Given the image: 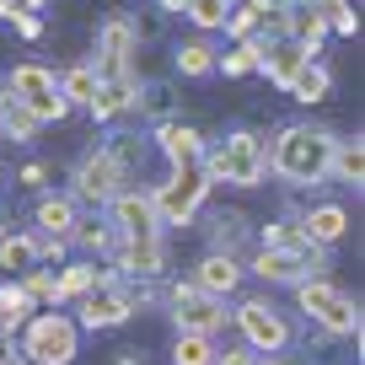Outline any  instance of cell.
I'll list each match as a JSON object with an SVG mask.
<instances>
[{
	"label": "cell",
	"instance_id": "obj_4",
	"mask_svg": "<svg viewBox=\"0 0 365 365\" xmlns=\"http://www.w3.org/2000/svg\"><path fill=\"white\" fill-rule=\"evenodd\" d=\"M296 307L307 312V322H317L322 333H339V339H349V333H354V344H360V307H354L339 285H328L322 274L296 285Z\"/></svg>",
	"mask_w": 365,
	"mask_h": 365
},
{
	"label": "cell",
	"instance_id": "obj_39",
	"mask_svg": "<svg viewBox=\"0 0 365 365\" xmlns=\"http://www.w3.org/2000/svg\"><path fill=\"white\" fill-rule=\"evenodd\" d=\"M43 178H48V167H38V161L22 167V188H43Z\"/></svg>",
	"mask_w": 365,
	"mask_h": 365
},
{
	"label": "cell",
	"instance_id": "obj_16",
	"mask_svg": "<svg viewBox=\"0 0 365 365\" xmlns=\"http://www.w3.org/2000/svg\"><path fill=\"white\" fill-rule=\"evenodd\" d=\"M344 231H349V210L344 205H317L301 215V237L317 242V247H333V242H344Z\"/></svg>",
	"mask_w": 365,
	"mask_h": 365
},
{
	"label": "cell",
	"instance_id": "obj_32",
	"mask_svg": "<svg viewBox=\"0 0 365 365\" xmlns=\"http://www.w3.org/2000/svg\"><path fill=\"white\" fill-rule=\"evenodd\" d=\"M226 0H188V6H182V16H188V22L199 27V33H215V27H226Z\"/></svg>",
	"mask_w": 365,
	"mask_h": 365
},
{
	"label": "cell",
	"instance_id": "obj_40",
	"mask_svg": "<svg viewBox=\"0 0 365 365\" xmlns=\"http://www.w3.org/2000/svg\"><path fill=\"white\" fill-rule=\"evenodd\" d=\"M16 11H22L16 0H0V22H16Z\"/></svg>",
	"mask_w": 365,
	"mask_h": 365
},
{
	"label": "cell",
	"instance_id": "obj_7",
	"mask_svg": "<svg viewBox=\"0 0 365 365\" xmlns=\"http://www.w3.org/2000/svg\"><path fill=\"white\" fill-rule=\"evenodd\" d=\"M328 269V247L317 242H296V247H258L252 274L269 279V285H301V279H317Z\"/></svg>",
	"mask_w": 365,
	"mask_h": 365
},
{
	"label": "cell",
	"instance_id": "obj_6",
	"mask_svg": "<svg viewBox=\"0 0 365 365\" xmlns=\"http://www.w3.org/2000/svg\"><path fill=\"white\" fill-rule=\"evenodd\" d=\"M210 188H215V182H210L199 167H172V178L161 182V188H150L156 220H161V226H188V220H194L199 210H205Z\"/></svg>",
	"mask_w": 365,
	"mask_h": 365
},
{
	"label": "cell",
	"instance_id": "obj_42",
	"mask_svg": "<svg viewBox=\"0 0 365 365\" xmlns=\"http://www.w3.org/2000/svg\"><path fill=\"white\" fill-rule=\"evenodd\" d=\"M16 6H22V11H43L48 0H16Z\"/></svg>",
	"mask_w": 365,
	"mask_h": 365
},
{
	"label": "cell",
	"instance_id": "obj_43",
	"mask_svg": "<svg viewBox=\"0 0 365 365\" xmlns=\"http://www.w3.org/2000/svg\"><path fill=\"white\" fill-rule=\"evenodd\" d=\"M118 365H140V360H135V354H118Z\"/></svg>",
	"mask_w": 365,
	"mask_h": 365
},
{
	"label": "cell",
	"instance_id": "obj_34",
	"mask_svg": "<svg viewBox=\"0 0 365 365\" xmlns=\"http://www.w3.org/2000/svg\"><path fill=\"white\" fill-rule=\"evenodd\" d=\"M296 242H307L296 215H279V220H269V226H263V247H296Z\"/></svg>",
	"mask_w": 365,
	"mask_h": 365
},
{
	"label": "cell",
	"instance_id": "obj_25",
	"mask_svg": "<svg viewBox=\"0 0 365 365\" xmlns=\"http://www.w3.org/2000/svg\"><path fill=\"white\" fill-rule=\"evenodd\" d=\"M172 65H178V76H188V81H199V76H215V48H210L205 38H188V43H178Z\"/></svg>",
	"mask_w": 365,
	"mask_h": 365
},
{
	"label": "cell",
	"instance_id": "obj_26",
	"mask_svg": "<svg viewBox=\"0 0 365 365\" xmlns=\"http://www.w3.org/2000/svg\"><path fill=\"white\" fill-rule=\"evenodd\" d=\"M27 317H33V301H27L22 279H6L0 285V333H16Z\"/></svg>",
	"mask_w": 365,
	"mask_h": 365
},
{
	"label": "cell",
	"instance_id": "obj_20",
	"mask_svg": "<svg viewBox=\"0 0 365 365\" xmlns=\"http://www.w3.org/2000/svg\"><path fill=\"white\" fill-rule=\"evenodd\" d=\"M33 220H38V231L70 242V226H76L81 215H76V199H70V194H43V199H38V210H33Z\"/></svg>",
	"mask_w": 365,
	"mask_h": 365
},
{
	"label": "cell",
	"instance_id": "obj_1",
	"mask_svg": "<svg viewBox=\"0 0 365 365\" xmlns=\"http://www.w3.org/2000/svg\"><path fill=\"white\" fill-rule=\"evenodd\" d=\"M328 156H333V135L312 124H285L274 135V145H263V167L290 188H317L328 182Z\"/></svg>",
	"mask_w": 365,
	"mask_h": 365
},
{
	"label": "cell",
	"instance_id": "obj_36",
	"mask_svg": "<svg viewBox=\"0 0 365 365\" xmlns=\"http://www.w3.org/2000/svg\"><path fill=\"white\" fill-rule=\"evenodd\" d=\"M16 33H22V38H38V33H43V16H38V11H16Z\"/></svg>",
	"mask_w": 365,
	"mask_h": 365
},
{
	"label": "cell",
	"instance_id": "obj_27",
	"mask_svg": "<svg viewBox=\"0 0 365 365\" xmlns=\"http://www.w3.org/2000/svg\"><path fill=\"white\" fill-rule=\"evenodd\" d=\"M258 59H263V38H242L226 54H215V70H226V76H258Z\"/></svg>",
	"mask_w": 365,
	"mask_h": 365
},
{
	"label": "cell",
	"instance_id": "obj_9",
	"mask_svg": "<svg viewBox=\"0 0 365 365\" xmlns=\"http://www.w3.org/2000/svg\"><path fill=\"white\" fill-rule=\"evenodd\" d=\"M161 301H167V317L178 322V333H210V339H215V333L226 328V301L205 296L194 279L167 285V290H161Z\"/></svg>",
	"mask_w": 365,
	"mask_h": 365
},
{
	"label": "cell",
	"instance_id": "obj_5",
	"mask_svg": "<svg viewBox=\"0 0 365 365\" xmlns=\"http://www.w3.org/2000/svg\"><path fill=\"white\" fill-rule=\"evenodd\" d=\"M0 86L11 91L38 124H59V118L70 113V103L59 97V76H54V70H43V65H33V59H27V65H11L6 76H0Z\"/></svg>",
	"mask_w": 365,
	"mask_h": 365
},
{
	"label": "cell",
	"instance_id": "obj_30",
	"mask_svg": "<svg viewBox=\"0 0 365 365\" xmlns=\"http://www.w3.org/2000/svg\"><path fill=\"white\" fill-rule=\"evenodd\" d=\"M242 237H247V215H237V210H220V215L210 220V242H215L210 252H231V258H237Z\"/></svg>",
	"mask_w": 365,
	"mask_h": 365
},
{
	"label": "cell",
	"instance_id": "obj_10",
	"mask_svg": "<svg viewBox=\"0 0 365 365\" xmlns=\"http://www.w3.org/2000/svg\"><path fill=\"white\" fill-rule=\"evenodd\" d=\"M231 317H237V328H242V339H247L252 354H279L290 344V322L269 296H247Z\"/></svg>",
	"mask_w": 365,
	"mask_h": 365
},
{
	"label": "cell",
	"instance_id": "obj_24",
	"mask_svg": "<svg viewBox=\"0 0 365 365\" xmlns=\"http://www.w3.org/2000/svg\"><path fill=\"white\" fill-rule=\"evenodd\" d=\"M0 129H6V135H11L16 145H27V140H38V129H43V124H38V118L27 113L22 103H16L11 91L0 86Z\"/></svg>",
	"mask_w": 365,
	"mask_h": 365
},
{
	"label": "cell",
	"instance_id": "obj_28",
	"mask_svg": "<svg viewBox=\"0 0 365 365\" xmlns=\"http://www.w3.org/2000/svg\"><path fill=\"white\" fill-rule=\"evenodd\" d=\"M59 97H65L70 108H91V97H97V70L91 65H70L65 76H59Z\"/></svg>",
	"mask_w": 365,
	"mask_h": 365
},
{
	"label": "cell",
	"instance_id": "obj_3",
	"mask_svg": "<svg viewBox=\"0 0 365 365\" xmlns=\"http://www.w3.org/2000/svg\"><path fill=\"white\" fill-rule=\"evenodd\" d=\"M22 344H16V354H22L27 365H76L81 354V328L76 317H65V312H33V317L22 322Z\"/></svg>",
	"mask_w": 365,
	"mask_h": 365
},
{
	"label": "cell",
	"instance_id": "obj_38",
	"mask_svg": "<svg viewBox=\"0 0 365 365\" xmlns=\"http://www.w3.org/2000/svg\"><path fill=\"white\" fill-rule=\"evenodd\" d=\"M328 33H344V38H354V33H360V16H354V11L333 16V22H328Z\"/></svg>",
	"mask_w": 365,
	"mask_h": 365
},
{
	"label": "cell",
	"instance_id": "obj_31",
	"mask_svg": "<svg viewBox=\"0 0 365 365\" xmlns=\"http://www.w3.org/2000/svg\"><path fill=\"white\" fill-rule=\"evenodd\" d=\"M103 145H108V156H113L118 167L129 172V178H135V172L145 167V140H140V135H108Z\"/></svg>",
	"mask_w": 365,
	"mask_h": 365
},
{
	"label": "cell",
	"instance_id": "obj_33",
	"mask_svg": "<svg viewBox=\"0 0 365 365\" xmlns=\"http://www.w3.org/2000/svg\"><path fill=\"white\" fill-rule=\"evenodd\" d=\"M22 290H27V301L33 307H59V290H54V274L38 263V269H27L22 274Z\"/></svg>",
	"mask_w": 365,
	"mask_h": 365
},
{
	"label": "cell",
	"instance_id": "obj_29",
	"mask_svg": "<svg viewBox=\"0 0 365 365\" xmlns=\"http://www.w3.org/2000/svg\"><path fill=\"white\" fill-rule=\"evenodd\" d=\"M215 339L210 333H178L172 339V365H215Z\"/></svg>",
	"mask_w": 365,
	"mask_h": 365
},
{
	"label": "cell",
	"instance_id": "obj_41",
	"mask_svg": "<svg viewBox=\"0 0 365 365\" xmlns=\"http://www.w3.org/2000/svg\"><path fill=\"white\" fill-rule=\"evenodd\" d=\"M182 6H188V0H156V11H167V16H178Z\"/></svg>",
	"mask_w": 365,
	"mask_h": 365
},
{
	"label": "cell",
	"instance_id": "obj_46",
	"mask_svg": "<svg viewBox=\"0 0 365 365\" xmlns=\"http://www.w3.org/2000/svg\"><path fill=\"white\" fill-rule=\"evenodd\" d=\"M0 231H6V220H0Z\"/></svg>",
	"mask_w": 365,
	"mask_h": 365
},
{
	"label": "cell",
	"instance_id": "obj_12",
	"mask_svg": "<svg viewBox=\"0 0 365 365\" xmlns=\"http://www.w3.org/2000/svg\"><path fill=\"white\" fill-rule=\"evenodd\" d=\"M150 145H156L172 167H199V156H205V135H199L194 124H182V118H156V124H150Z\"/></svg>",
	"mask_w": 365,
	"mask_h": 365
},
{
	"label": "cell",
	"instance_id": "obj_37",
	"mask_svg": "<svg viewBox=\"0 0 365 365\" xmlns=\"http://www.w3.org/2000/svg\"><path fill=\"white\" fill-rule=\"evenodd\" d=\"M215 365H258V354L242 344V349H226V354H215Z\"/></svg>",
	"mask_w": 365,
	"mask_h": 365
},
{
	"label": "cell",
	"instance_id": "obj_2",
	"mask_svg": "<svg viewBox=\"0 0 365 365\" xmlns=\"http://www.w3.org/2000/svg\"><path fill=\"white\" fill-rule=\"evenodd\" d=\"M199 172H205L210 182H231V188H258L263 182V135H252V129H237V135L215 140V145H205V156H199Z\"/></svg>",
	"mask_w": 365,
	"mask_h": 365
},
{
	"label": "cell",
	"instance_id": "obj_17",
	"mask_svg": "<svg viewBox=\"0 0 365 365\" xmlns=\"http://www.w3.org/2000/svg\"><path fill=\"white\" fill-rule=\"evenodd\" d=\"M135 86H140V76H124V81H97V97H91L86 113L97 118V124H113L118 113H129V103H135Z\"/></svg>",
	"mask_w": 365,
	"mask_h": 365
},
{
	"label": "cell",
	"instance_id": "obj_21",
	"mask_svg": "<svg viewBox=\"0 0 365 365\" xmlns=\"http://www.w3.org/2000/svg\"><path fill=\"white\" fill-rule=\"evenodd\" d=\"M328 178L360 188L365 182V140H333V156H328Z\"/></svg>",
	"mask_w": 365,
	"mask_h": 365
},
{
	"label": "cell",
	"instance_id": "obj_18",
	"mask_svg": "<svg viewBox=\"0 0 365 365\" xmlns=\"http://www.w3.org/2000/svg\"><path fill=\"white\" fill-rule=\"evenodd\" d=\"M113 269H97V258H81V263H65V274H54V290H59V307L65 301H81L86 290H97Z\"/></svg>",
	"mask_w": 365,
	"mask_h": 365
},
{
	"label": "cell",
	"instance_id": "obj_14",
	"mask_svg": "<svg viewBox=\"0 0 365 365\" xmlns=\"http://www.w3.org/2000/svg\"><path fill=\"white\" fill-rule=\"evenodd\" d=\"M242 258H231V252H205V263L194 269V285L205 290V296H215V301H226V296H237V285H242Z\"/></svg>",
	"mask_w": 365,
	"mask_h": 365
},
{
	"label": "cell",
	"instance_id": "obj_45",
	"mask_svg": "<svg viewBox=\"0 0 365 365\" xmlns=\"http://www.w3.org/2000/svg\"><path fill=\"white\" fill-rule=\"evenodd\" d=\"M226 6H237V0H226Z\"/></svg>",
	"mask_w": 365,
	"mask_h": 365
},
{
	"label": "cell",
	"instance_id": "obj_44",
	"mask_svg": "<svg viewBox=\"0 0 365 365\" xmlns=\"http://www.w3.org/2000/svg\"><path fill=\"white\" fill-rule=\"evenodd\" d=\"M258 365H290V360H274V354H269V360H258Z\"/></svg>",
	"mask_w": 365,
	"mask_h": 365
},
{
	"label": "cell",
	"instance_id": "obj_22",
	"mask_svg": "<svg viewBox=\"0 0 365 365\" xmlns=\"http://www.w3.org/2000/svg\"><path fill=\"white\" fill-rule=\"evenodd\" d=\"M0 269L22 279L27 269H38V252H33V231H0Z\"/></svg>",
	"mask_w": 365,
	"mask_h": 365
},
{
	"label": "cell",
	"instance_id": "obj_23",
	"mask_svg": "<svg viewBox=\"0 0 365 365\" xmlns=\"http://www.w3.org/2000/svg\"><path fill=\"white\" fill-rule=\"evenodd\" d=\"M290 97H296V103H322V97H328V91H333V76H328V65H322V59H307V65H301L296 70V81H290Z\"/></svg>",
	"mask_w": 365,
	"mask_h": 365
},
{
	"label": "cell",
	"instance_id": "obj_15",
	"mask_svg": "<svg viewBox=\"0 0 365 365\" xmlns=\"http://www.w3.org/2000/svg\"><path fill=\"white\" fill-rule=\"evenodd\" d=\"M307 59H312V54L296 43V38H274V43H263V59H258V70H263V76H269L279 91H285L290 81H296V70L307 65Z\"/></svg>",
	"mask_w": 365,
	"mask_h": 365
},
{
	"label": "cell",
	"instance_id": "obj_8",
	"mask_svg": "<svg viewBox=\"0 0 365 365\" xmlns=\"http://www.w3.org/2000/svg\"><path fill=\"white\" fill-rule=\"evenodd\" d=\"M124 188H129V172L108 156V145H91L86 156L76 161V172H70V199L97 205V210H103L113 194H124Z\"/></svg>",
	"mask_w": 365,
	"mask_h": 365
},
{
	"label": "cell",
	"instance_id": "obj_19",
	"mask_svg": "<svg viewBox=\"0 0 365 365\" xmlns=\"http://www.w3.org/2000/svg\"><path fill=\"white\" fill-rule=\"evenodd\" d=\"M118 231L108 226V215H86V220H76L70 226V247H81V252H91V258H103V252H113L118 247Z\"/></svg>",
	"mask_w": 365,
	"mask_h": 365
},
{
	"label": "cell",
	"instance_id": "obj_35",
	"mask_svg": "<svg viewBox=\"0 0 365 365\" xmlns=\"http://www.w3.org/2000/svg\"><path fill=\"white\" fill-rule=\"evenodd\" d=\"M33 252H38V263H59L70 252V242L65 237H48V231H33Z\"/></svg>",
	"mask_w": 365,
	"mask_h": 365
},
{
	"label": "cell",
	"instance_id": "obj_13",
	"mask_svg": "<svg viewBox=\"0 0 365 365\" xmlns=\"http://www.w3.org/2000/svg\"><path fill=\"white\" fill-rule=\"evenodd\" d=\"M118 258V279H161V269H167V247H161V237H124L113 247Z\"/></svg>",
	"mask_w": 365,
	"mask_h": 365
},
{
	"label": "cell",
	"instance_id": "obj_11",
	"mask_svg": "<svg viewBox=\"0 0 365 365\" xmlns=\"http://www.w3.org/2000/svg\"><path fill=\"white\" fill-rule=\"evenodd\" d=\"M103 210H108V226H113L118 237H161L156 205H150V194H140V188H124V194H113Z\"/></svg>",
	"mask_w": 365,
	"mask_h": 365
}]
</instances>
